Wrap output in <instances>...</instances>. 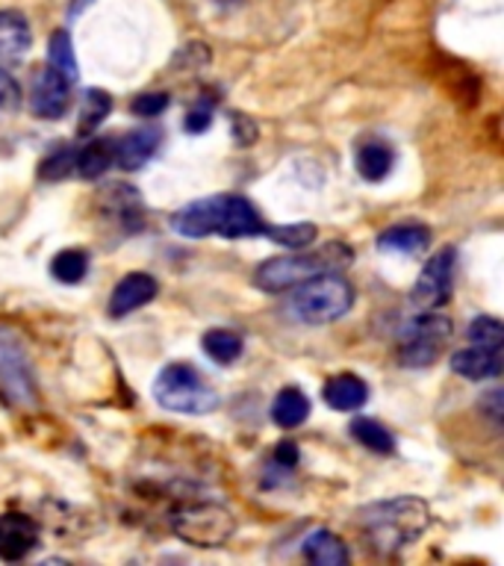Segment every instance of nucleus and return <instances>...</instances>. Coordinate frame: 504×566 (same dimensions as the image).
Returning <instances> with one entry per match:
<instances>
[{"label": "nucleus", "mask_w": 504, "mask_h": 566, "mask_svg": "<svg viewBox=\"0 0 504 566\" xmlns=\"http://www.w3.org/2000/svg\"><path fill=\"white\" fill-rule=\"evenodd\" d=\"M171 228L186 239H251L265 237L269 221L260 216V210L248 201L245 195L228 192L198 198V201L180 207L171 216Z\"/></svg>", "instance_id": "obj_1"}, {"label": "nucleus", "mask_w": 504, "mask_h": 566, "mask_svg": "<svg viewBox=\"0 0 504 566\" xmlns=\"http://www.w3.org/2000/svg\"><path fill=\"white\" fill-rule=\"evenodd\" d=\"M360 531L378 555H398L413 546L431 525V507L419 495H396L366 504L357 516Z\"/></svg>", "instance_id": "obj_2"}, {"label": "nucleus", "mask_w": 504, "mask_h": 566, "mask_svg": "<svg viewBox=\"0 0 504 566\" xmlns=\"http://www.w3.org/2000/svg\"><path fill=\"white\" fill-rule=\"evenodd\" d=\"M354 260V251L345 242H327L316 251H292V254L269 256L254 269V286L269 295H281L290 292L292 286L316 277L325 272H343Z\"/></svg>", "instance_id": "obj_3"}, {"label": "nucleus", "mask_w": 504, "mask_h": 566, "mask_svg": "<svg viewBox=\"0 0 504 566\" xmlns=\"http://www.w3.org/2000/svg\"><path fill=\"white\" fill-rule=\"evenodd\" d=\"M286 316L301 325H330L351 313L357 292L343 272H325L292 286Z\"/></svg>", "instance_id": "obj_4"}, {"label": "nucleus", "mask_w": 504, "mask_h": 566, "mask_svg": "<svg viewBox=\"0 0 504 566\" xmlns=\"http://www.w3.org/2000/svg\"><path fill=\"white\" fill-rule=\"evenodd\" d=\"M154 398L171 413L207 416L219 407V392L192 363H168L154 380Z\"/></svg>", "instance_id": "obj_5"}, {"label": "nucleus", "mask_w": 504, "mask_h": 566, "mask_svg": "<svg viewBox=\"0 0 504 566\" xmlns=\"http://www.w3.org/2000/svg\"><path fill=\"white\" fill-rule=\"evenodd\" d=\"M454 325L449 316L437 310H419L398 334V363L407 369H424L440 360V354L449 348Z\"/></svg>", "instance_id": "obj_6"}, {"label": "nucleus", "mask_w": 504, "mask_h": 566, "mask_svg": "<svg viewBox=\"0 0 504 566\" xmlns=\"http://www.w3.org/2000/svg\"><path fill=\"white\" fill-rule=\"evenodd\" d=\"M171 531L195 548H219L237 534V516L216 502H186L171 511Z\"/></svg>", "instance_id": "obj_7"}, {"label": "nucleus", "mask_w": 504, "mask_h": 566, "mask_svg": "<svg viewBox=\"0 0 504 566\" xmlns=\"http://www.w3.org/2000/svg\"><path fill=\"white\" fill-rule=\"evenodd\" d=\"M0 398L9 407H21V410L39 407L33 363L24 336L15 327H0Z\"/></svg>", "instance_id": "obj_8"}, {"label": "nucleus", "mask_w": 504, "mask_h": 566, "mask_svg": "<svg viewBox=\"0 0 504 566\" xmlns=\"http://www.w3.org/2000/svg\"><path fill=\"white\" fill-rule=\"evenodd\" d=\"M454 272H458V248L442 245L437 254L422 265L416 277L410 304L416 310H440L454 295Z\"/></svg>", "instance_id": "obj_9"}, {"label": "nucleus", "mask_w": 504, "mask_h": 566, "mask_svg": "<svg viewBox=\"0 0 504 566\" xmlns=\"http://www.w3.org/2000/svg\"><path fill=\"white\" fill-rule=\"evenodd\" d=\"M42 539V528L33 516L21 511L0 513V560L18 564L27 555H33Z\"/></svg>", "instance_id": "obj_10"}, {"label": "nucleus", "mask_w": 504, "mask_h": 566, "mask_svg": "<svg viewBox=\"0 0 504 566\" xmlns=\"http://www.w3.org/2000/svg\"><path fill=\"white\" fill-rule=\"evenodd\" d=\"M69 106L71 83L44 65V69L35 74L33 95H30V109H33V115H39L42 122H56V118H62V115L69 113Z\"/></svg>", "instance_id": "obj_11"}, {"label": "nucleus", "mask_w": 504, "mask_h": 566, "mask_svg": "<svg viewBox=\"0 0 504 566\" xmlns=\"http://www.w3.org/2000/svg\"><path fill=\"white\" fill-rule=\"evenodd\" d=\"M159 283L154 274L148 272H130L124 274L122 281L115 283L113 295H109V316L113 318H124L141 310L145 304L157 298Z\"/></svg>", "instance_id": "obj_12"}, {"label": "nucleus", "mask_w": 504, "mask_h": 566, "mask_svg": "<svg viewBox=\"0 0 504 566\" xmlns=\"http://www.w3.org/2000/svg\"><path fill=\"white\" fill-rule=\"evenodd\" d=\"M162 145V130L159 124H145V127H136L127 136L115 142V159L113 166L124 168V171H139L145 163H148L154 154Z\"/></svg>", "instance_id": "obj_13"}, {"label": "nucleus", "mask_w": 504, "mask_h": 566, "mask_svg": "<svg viewBox=\"0 0 504 566\" xmlns=\"http://www.w3.org/2000/svg\"><path fill=\"white\" fill-rule=\"evenodd\" d=\"M30 48H33V30L24 12L0 9V69L24 60Z\"/></svg>", "instance_id": "obj_14"}, {"label": "nucleus", "mask_w": 504, "mask_h": 566, "mask_svg": "<svg viewBox=\"0 0 504 566\" xmlns=\"http://www.w3.org/2000/svg\"><path fill=\"white\" fill-rule=\"evenodd\" d=\"M502 348L466 345L451 354V371L466 380H493L502 375Z\"/></svg>", "instance_id": "obj_15"}, {"label": "nucleus", "mask_w": 504, "mask_h": 566, "mask_svg": "<svg viewBox=\"0 0 504 566\" xmlns=\"http://www.w3.org/2000/svg\"><path fill=\"white\" fill-rule=\"evenodd\" d=\"M322 401H325L330 410H339V413H351V410H360L366 401H369V384L351 371H339L334 378L325 380L322 387Z\"/></svg>", "instance_id": "obj_16"}, {"label": "nucleus", "mask_w": 504, "mask_h": 566, "mask_svg": "<svg viewBox=\"0 0 504 566\" xmlns=\"http://www.w3.org/2000/svg\"><path fill=\"white\" fill-rule=\"evenodd\" d=\"M431 245V230L419 224V221H405V224H392L378 237V251L401 256H416L428 251Z\"/></svg>", "instance_id": "obj_17"}, {"label": "nucleus", "mask_w": 504, "mask_h": 566, "mask_svg": "<svg viewBox=\"0 0 504 566\" xmlns=\"http://www.w3.org/2000/svg\"><path fill=\"white\" fill-rule=\"evenodd\" d=\"M301 555H304V560L313 566H345L351 560L343 537H336L334 531L327 528L313 531V534L301 543Z\"/></svg>", "instance_id": "obj_18"}, {"label": "nucleus", "mask_w": 504, "mask_h": 566, "mask_svg": "<svg viewBox=\"0 0 504 566\" xmlns=\"http://www.w3.org/2000/svg\"><path fill=\"white\" fill-rule=\"evenodd\" d=\"M272 419L283 431L301 428L309 419V398L298 387H283L272 401Z\"/></svg>", "instance_id": "obj_19"}, {"label": "nucleus", "mask_w": 504, "mask_h": 566, "mask_svg": "<svg viewBox=\"0 0 504 566\" xmlns=\"http://www.w3.org/2000/svg\"><path fill=\"white\" fill-rule=\"evenodd\" d=\"M115 159V142L113 139H88L80 145L77 157H74V175L83 180H97L106 168L113 166Z\"/></svg>", "instance_id": "obj_20"}, {"label": "nucleus", "mask_w": 504, "mask_h": 566, "mask_svg": "<svg viewBox=\"0 0 504 566\" xmlns=\"http://www.w3.org/2000/svg\"><path fill=\"white\" fill-rule=\"evenodd\" d=\"M396 166V154L389 148L387 142H366L357 148V175L369 184H380L387 180L389 171Z\"/></svg>", "instance_id": "obj_21"}, {"label": "nucleus", "mask_w": 504, "mask_h": 566, "mask_svg": "<svg viewBox=\"0 0 504 566\" xmlns=\"http://www.w3.org/2000/svg\"><path fill=\"white\" fill-rule=\"evenodd\" d=\"M201 348L212 363L230 366V363H237L239 357H242L245 343H242V336H239L237 331H228V327H212V331L203 334Z\"/></svg>", "instance_id": "obj_22"}, {"label": "nucleus", "mask_w": 504, "mask_h": 566, "mask_svg": "<svg viewBox=\"0 0 504 566\" xmlns=\"http://www.w3.org/2000/svg\"><path fill=\"white\" fill-rule=\"evenodd\" d=\"M48 69H53L60 77H65L74 86L80 77L77 56H74V42L69 30H53L48 39Z\"/></svg>", "instance_id": "obj_23"}, {"label": "nucleus", "mask_w": 504, "mask_h": 566, "mask_svg": "<svg viewBox=\"0 0 504 566\" xmlns=\"http://www.w3.org/2000/svg\"><path fill=\"white\" fill-rule=\"evenodd\" d=\"M109 113H113V95L104 92V88H86V92H83V101H80L77 136L95 133Z\"/></svg>", "instance_id": "obj_24"}, {"label": "nucleus", "mask_w": 504, "mask_h": 566, "mask_svg": "<svg viewBox=\"0 0 504 566\" xmlns=\"http://www.w3.org/2000/svg\"><path fill=\"white\" fill-rule=\"evenodd\" d=\"M348 431H351V437L360 442L363 449L375 451V454H396V437H392V433L387 431V424H380L378 419H366V416H360V419H354V422L348 424Z\"/></svg>", "instance_id": "obj_25"}, {"label": "nucleus", "mask_w": 504, "mask_h": 566, "mask_svg": "<svg viewBox=\"0 0 504 566\" xmlns=\"http://www.w3.org/2000/svg\"><path fill=\"white\" fill-rule=\"evenodd\" d=\"M51 274L65 286H74L88 274V251L83 248H65L60 254H53Z\"/></svg>", "instance_id": "obj_26"}, {"label": "nucleus", "mask_w": 504, "mask_h": 566, "mask_svg": "<svg viewBox=\"0 0 504 566\" xmlns=\"http://www.w3.org/2000/svg\"><path fill=\"white\" fill-rule=\"evenodd\" d=\"M318 228L316 224H309V221H298V224H269L265 228V239H272L277 245L292 248V251H298V248H307L309 242H316Z\"/></svg>", "instance_id": "obj_27"}, {"label": "nucleus", "mask_w": 504, "mask_h": 566, "mask_svg": "<svg viewBox=\"0 0 504 566\" xmlns=\"http://www.w3.org/2000/svg\"><path fill=\"white\" fill-rule=\"evenodd\" d=\"M469 345H484V348H502L504 325L495 316H475L466 327Z\"/></svg>", "instance_id": "obj_28"}, {"label": "nucleus", "mask_w": 504, "mask_h": 566, "mask_svg": "<svg viewBox=\"0 0 504 566\" xmlns=\"http://www.w3.org/2000/svg\"><path fill=\"white\" fill-rule=\"evenodd\" d=\"M74 157H77V148L53 150L51 157L42 159L39 177L42 180H65L69 175H74Z\"/></svg>", "instance_id": "obj_29"}, {"label": "nucleus", "mask_w": 504, "mask_h": 566, "mask_svg": "<svg viewBox=\"0 0 504 566\" xmlns=\"http://www.w3.org/2000/svg\"><path fill=\"white\" fill-rule=\"evenodd\" d=\"M21 109V86L7 69H0V118H9Z\"/></svg>", "instance_id": "obj_30"}, {"label": "nucleus", "mask_w": 504, "mask_h": 566, "mask_svg": "<svg viewBox=\"0 0 504 566\" xmlns=\"http://www.w3.org/2000/svg\"><path fill=\"white\" fill-rule=\"evenodd\" d=\"M130 109L139 118H157V115H162L168 109V95L166 92H141V95H136Z\"/></svg>", "instance_id": "obj_31"}, {"label": "nucleus", "mask_w": 504, "mask_h": 566, "mask_svg": "<svg viewBox=\"0 0 504 566\" xmlns=\"http://www.w3.org/2000/svg\"><path fill=\"white\" fill-rule=\"evenodd\" d=\"M210 124H212V106L210 104H198L195 106V109H189V113H186V122H183V127H186V133H207L210 130Z\"/></svg>", "instance_id": "obj_32"}, {"label": "nucleus", "mask_w": 504, "mask_h": 566, "mask_svg": "<svg viewBox=\"0 0 504 566\" xmlns=\"http://www.w3.org/2000/svg\"><path fill=\"white\" fill-rule=\"evenodd\" d=\"M298 446L295 442H277V449H274V469H283V472H292L295 463H298Z\"/></svg>", "instance_id": "obj_33"}, {"label": "nucleus", "mask_w": 504, "mask_h": 566, "mask_svg": "<svg viewBox=\"0 0 504 566\" xmlns=\"http://www.w3.org/2000/svg\"><path fill=\"white\" fill-rule=\"evenodd\" d=\"M502 398L504 392L498 387L490 389L484 398H481V410H484L486 416H490V422H493V428H502Z\"/></svg>", "instance_id": "obj_34"}, {"label": "nucleus", "mask_w": 504, "mask_h": 566, "mask_svg": "<svg viewBox=\"0 0 504 566\" xmlns=\"http://www.w3.org/2000/svg\"><path fill=\"white\" fill-rule=\"evenodd\" d=\"M230 122H233V139H237V145H254L256 127H254V122H251V118L233 115Z\"/></svg>", "instance_id": "obj_35"}, {"label": "nucleus", "mask_w": 504, "mask_h": 566, "mask_svg": "<svg viewBox=\"0 0 504 566\" xmlns=\"http://www.w3.org/2000/svg\"><path fill=\"white\" fill-rule=\"evenodd\" d=\"M92 3H95V0H71V3H69V21H74V18L83 15V12H86Z\"/></svg>", "instance_id": "obj_36"}, {"label": "nucleus", "mask_w": 504, "mask_h": 566, "mask_svg": "<svg viewBox=\"0 0 504 566\" xmlns=\"http://www.w3.org/2000/svg\"><path fill=\"white\" fill-rule=\"evenodd\" d=\"M212 3H216V7H239L242 0H212Z\"/></svg>", "instance_id": "obj_37"}]
</instances>
